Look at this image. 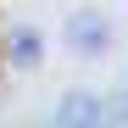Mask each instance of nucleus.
Listing matches in <instances>:
<instances>
[{
  "instance_id": "obj_3",
  "label": "nucleus",
  "mask_w": 128,
  "mask_h": 128,
  "mask_svg": "<svg viewBox=\"0 0 128 128\" xmlns=\"http://www.w3.org/2000/svg\"><path fill=\"white\" fill-rule=\"evenodd\" d=\"M11 61H17V67H34V61H39V34L34 28H17L11 34Z\"/></svg>"
},
{
  "instance_id": "obj_1",
  "label": "nucleus",
  "mask_w": 128,
  "mask_h": 128,
  "mask_svg": "<svg viewBox=\"0 0 128 128\" xmlns=\"http://www.w3.org/2000/svg\"><path fill=\"white\" fill-rule=\"evenodd\" d=\"M61 39H67V50H78V56H100L106 39H112V22H106L95 6H78L67 22H61Z\"/></svg>"
},
{
  "instance_id": "obj_2",
  "label": "nucleus",
  "mask_w": 128,
  "mask_h": 128,
  "mask_svg": "<svg viewBox=\"0 0 128 128\" xmlns=\"http://www.w3.org/2000/svg\"><path fill=\"white\" fill-rule=\"evenodd\" d=\"M50 128H106V106H100L89 89H67V95L56 100Z\"/></svg>"
}]
</instances>
